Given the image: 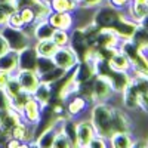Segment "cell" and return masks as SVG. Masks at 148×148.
Masks as SVG:
<instances>
[{"label":"cell","mask_w":148,"mask_h":148,"mask_svg":"<svg viewBox=\"0 0 148 148\" xmlns=\"http://www.w3.org/2000/svg\"><path fill=\"white\" fill-rule=\"evenodd\" d=\"M113 116H114V105H111L108 101L93 104L90 110V121L95 127L96 135H101V136L108 139L114 133Z\"/></svg>","instance_id":"cell-1"},{"label":"cell","mask_w":148,"mask_h":148,"mask_svg":"<svg viewBox=\"0 0 148 148\" xmlns=\"http://www.w3.org/2000/svg\"><path fill=\"white\" fill-rule=\"evenodd\" d=\"M125 15V12L116 9L113 6H110L108 3L101 5L99 8H96L92 22L99 28H113L116 24L120 21V18Z\"/></svg>","instance_id":"cell-2"},{"label":"cell","mask_w":148,"mask_h":148,"mask_svg":"<svg viewBox=\"0 0 148 148\" xmlns=\"http://www.w3.org/2000/svg\"><path fill=\"white\" fill-rule=\"evenodd\" d=\"M0 28H2L0 30V36L6 40L10 51L19 52V51H22L24 47L30 46V40L31 39L25 34V31H24L22 28L10 27V25H8V24L3 25V27H0Z\"/></svg>","instance_id":"cell-3"},{"label":"cell","mask_w":148,"mask_h":148,"mask_svg":"<svg viewBox=\"0 0 148 148\" xmlns=\"http://www.w3.org/2000/svg\"><path fill=\"white\" fill-rule=\"evenodd\" d=\"M114 89L111 86L110 80L105 76L95 74L92 80V104L95 102H105L111 99L114 95Z\"/></svg>","instance_id":"cell-4"},{"label":"cell","mask_w":148,"mask_h":148,"mask_svg":"<svg viewBox=\"0 0 148 148\" xmlns=\"http://www.w3.org/2000/svg\"><path fill=\"white\" fill-rule=\"evenodd\" d=\"M53 62L56 67L62 68L65 71H70L73 70L79 64V58L76 55V52L73 51L70 46H62V47H58V51L53 53L52 56Z\"/></svg>","instance_id":"cell-5"},{"label":"cell","mask_w":148,"mask_h":148,"mask_svg":"<svg viewBox=\"0 0 148 148\" xmlns=\"http://www.w3.org/2000/svg\"><path fill=\"white\" fill-rule=\"evenodd\" d=\"M15 76L21 84L22 90H25L28 93L33 95V92L37 89V86L40 83V77H39V73L33 71V70H18L15 73Z\"/></svg>","instance_id":"cell-6"},{"label":"cell","mask_w":148,"mask_h":148,"mask_svg":"<svg viewBox=\"0 0 148 148\" xmlns=\"http://www.w3.org/2000/svg\"><path fill=\"white\" fill-rule=\"evenodd\" d=\"M37 58H39V53H37L34 46L30 45L27 47H24L22 51L18 52V70H33V71H36Z\"/></svg>","instance_id":"cell-7"},{"label":"cell","mask_w":148,"mask_h":148,"mask_svg":"<svg viewBox=\"0 0 148 148\" xmlns=\"http://www.w3.org/2000/svg\"><path fill=\"white\" fill-rule=\"evenodd\" d=\"M40 113H42V105L37 102L31 95V98L27 101V104L24 105V108L21 111V119H22L24 123H27L30 126H34L36 121L40 117Z\"/></svg>","instance_id":"cell-8"},{"label":"cell","mask_w":148,"mask_h":148,"mask_svg":"<svg viewBox=\"0 0 148 148\" xmlns=\"http://www.w3.org/2000/svg\"><path fill=\"white\" fill-rule=\"evenodd\" d=\"M121 102L123 107L129 111L138 110L139 108V89L136 88V84L133 83V80H130V83L127 84V88L123 90L121 93Z\"/></svg>","instance_id":"cell-9"},{"label":"cell","mask_w":148,"mask_h":148,"mask_svg":"<svg viewBox=\"0 0 148 148\" xmlns=\"http://www.w3.org/2000/svg\"><path fill=\"white\" fill-rule=\"evenodd\" d=\"M96 135L95 127L92 125L90 119L80 120L77 123V147H88L90 139Z\"/></svg>","instance_id":"cell-10"},{"label":"cell","mask_w":148,"mask_h":148,"mask_svg":"<svg viewBox=\"0 0 148 148\" xmlns=\"http://www.w3.org/2000/svg\"><path fill=\"white\" fill-rule=\"evenodd\" d=\"M120 37L111 28H99L95 39V47H119Z\"/></svg>","instance_id":"cell-11"},{"label":"cell","mask_w":148,"mask_h":148,"mask_svg":"<svg viewBox=\"0 0 148 148\" xmlns=\"http://www.w3.org/2000/svg\"><path fill=\"white\" fill-rule=\"evenodd\" d=\"M47 21L51 22V25L53 28H59V30H71L73 24H74V18L71 12H56L52 10L47 16Z\"/></svg>","instance_id":"cell-12"},{"label":"cell","mask_w":148,"mask_h":148,"mask_svg":"<svg viewBox=\"0 0 148 148\" xmlns=\"http://www.w3.org/2000/svg\"><path fill=\"white\" fill-rule=\"evenodd\" d=\"M0 71L15 74L18 71V52L9 51L0 56Z\"/></svg>","instance_id":"cell-13"},{"label":"cell","mask_w":148,"mask_h":148,"mask_svg":"<svg viewBox=\"0 0 148 148\" xmlns=\"http://www.w3.org/2000/svg\"><path fill=\"white\" fill-rule=\"evenodd\" d=\"M133 141L130 132H116L108 138V144L113 148H130L133 147Z\"/></svg>","instance_id":"cell-14"},{"label":"cell","mask_w":148,"mask_h":148,"mask_svg":"<svg viewBox=\"0 0 148 148\" xmlns=\"http://www.w3.org/2000/svg\"><path fill=\"white\" fill-rule=\"evenodd\" d=\"M33 98L42 107L43 105H49L51 104V99H52V84L40 82L39 86H37V89L33 92Z\"/></svg>","instance_id":"cell-15"},{"label":"cell","mask_w":148,"mask_h":148,"mask_svg":"<svg viewBox=\"0 0 148 148\" xmlns=\"http://www.w3.org/2000/svg\"><path fill=\"white\" fill-rule=\"evenodd\" d=\"M58 126L55 125L53 127H49L47 130H45L43 133H40L39 136L36 138V142H28V145H37L40 148H52L53 147V141L56 136V132H58Z\"/></svg>","instance_id":"cell-16"},{"label":"cell","mask_w":148,"mask_h":148,"mask_svg":"<svg viewBox=\"0 0 148 148\" xmlns=\"http://www.w3.org/2000/svg\"><path fill=\"white\" fill-rule=\"evenodd\" d=\"M108 62H110V65H111V68H114V70H117V71H125V73H130V70H132V64H130V61L127 59V56L123 53L120 49L119 51L111 56L110 59H108Z\"/></svg>","instance_id":"cell-17"},{"label":"cell","mask_w":148,"mask_h":148,"mask_svg":"<svg viewBox=\"0 0 148 148\" xmlns=\"http://www.w3.org/2000/svg\"><path fill=\"white\" fill-rule=\"evenodd\" d=\"M55 28L51 25L47 19L34 22V40H45V39H52Z\"/></svg>","instance_id":"cell-18"},{"label":"cell","mask_w":148,"mask_h":148,"mask_svg":"<svg viewBox=\"0 0 148 148\" xmlns=\"http://www.w3.org/2000/svg\"><path fill=\"white\" fill-rule=\"evenodd\" d=\"M36 51L39 53V56H47V58H52L53 53L58 51V45L52 40V39H45V40H37L36 45Z\"/></svg>","instance_id":"cell-19"},{"label":"cell","mask_w":148,"mask_h":148,"mask_svg":"<svg viewBox=\"0 0 148 148\" xmlns=\"http://www.w3.org/2000/svg\"><path fill=\"white\" fill-rule=\"evenodd\" d=\"M86 107H88V101H86L83 96L79 95L77 98H73V99L68 102V105H67V113H68L70 117L76 119L79 114L83 113Z\"/></svg>","instance_id":"cell-20"},{"label":"cell","mask_w":148,"mask_h":148,"mask_svg":"<svg viewBox=\"0 0 148 148\" xmlns=\"http://www.w3.org/2000/svg\"><path fill=\"white\" fill-rule=\"evenodd\" d=\"M10 136H12V138H16V139H19L21 142L25 144L27 141H30V139L33 138V130L28 127V125H25L24 121H21V123H18V125L10 130ZM27 144H28V142H27Z\"/></svg>","instance_id":"cell-21"},{"label":"cell","mask_w":148,"mask_h":148,"mask_svg":"<svg viewBox=\"0 0 148 148\" xmlns=\"http://www.w3.org/2000/svg\"><path fill=\"white\" fill-rule=\"evenodd\" d=\"M52 10L56 12H74L77 6V0H47Z\"/></svg>","instance_id":"cell-22"},{"label":"cell","mask_w":148,"mask_h":148,"mask_svg":"<svg viewBox=\"0 0 148 148\" xmlns=\"http://www.w3.org/2000/svg\"><path fill=\"white\" fill-rule=\"evenodd\" d=\"M68 71L62 70V68H59V67H53L52 70H49L43 74H40V82L43 83H49V84H52V83H56L58 80H61Z\"/></svg>","instance_id":"cell-23"},{"label":"cell","mask_w":148,"mask_h":148,"mask_svg":"<svg viewBox=\"0 0 148 148\" xmlns=\"http://www.w3.org/2000/svg\"><path fill=\"white\" fill-rule=\"evenodd\" d=\"M5 90H6V93L9 95L10 99H12V98H15L18 93L22 92V88H21V84H19V82H18V79H16L15 74H12V76H10L9 82H8L6 86H5Z\"/></svg>","instance_id":"cell-24"},{"label":"cell","mask_w":148,"mask_h":148,"mask_svg":"<svg viewBox=\"0 0 148 148\" xmlns=\"http://www.w3.org/2000/svg\"><path fill=\"white\" fill-rule=\"evenodd\" d=\"M53 67H56V65H55L52 58H47V56H39V58H37L36 71L39 73V76L43 74V73H46V71H49V70H52Z\"/></svg>","instance_id":"cell-25"},{"label":"cell","mask_w":148,"mask_h":148,"mask_svg":"<svg viewBox=\"0 0 148 148\" xmlns=\"http://www.w3.org/2000/svg\"><path fill=\"white\" fill-rule=\"evenodd\" d=\"M52 40H53L59 47L68 46V43H70V33H68V30H59V28H55L53 36H52Z\"/></svg>","instance_id":"cell-26"},{"label":"cell","mask_w":148,"mask_h":148,"mask_svg":"<svg viewBox=\"0 0 148 148\" xmlns=\"http://www.w3.org/2000/svg\"><path fill=\"white\" fill-rule=\"evenodd\" d=\"M19 12V15L22 18V22H24V25H28V24H34L36 22V12L33 8L27 6V8H22L18 10Z\"/></svg>","instance_id":"cell-27"},{"label":"cell","mask_w":148,"mask_h":148,"mask_svg":"<svg viewBox=\"0 0 148 148\" xmlns=\"http://www.w3.org/2000/svg\"><path fill=\"white\" fill-rule=\"evenodd\" d=\"M68 147H73V145H71L70 139L67 138V135L62 130H58L55 141H53V148H68Z\"/></svg>","instance_id":"cell-28"},{"label":"cell","mask_w":148,"mask_h":148,"mask_svg":"<svg viewBox=\"0 0 148 148\" xmlns=\"http://www.w3.org/2000/svg\"><path fill=\"white\" fill-rule=\"evenodd\" d=\"M105 3V0H79L77 6L80 9H96Z\"/></svg>","instance_id":"cell-29"},{"label":"cell","mask_w":148,"mask_h":148,"mask_svg":"<svg viewBox=\"0 0 148 148\" xmlns=\"http://www.w3.org/2000/svg\"><path fill=\"white\" fill-rule=\"evenodd\" d=\"M8 25H10V27H15V28H22V27H24L22 18H21V15H19V12H18V10L9 15Z\"/></svg>","instance_id":"cell-30"},{"label":"cell","mask_w":148,"mask_h":148,"mask_svg":"<svg viewBox=\"0 0 148 148\" xmlns=\"http://www.w3.org/2000/svg\"><path fill=\"white\" fill-rule=\"evenodd\" d=\"M107 145H108V139L107 138L101 136V135H95V136L90 139L88 147H90V148H105Z\"/></svg>","instance_id":"cell-31"},{"label":"cell","mask_w":148,"mask_h":148,"mask_svg":"<svg viewBox=\"0 0 148 148\" xmlns=\"http://www.w3.org/2000/svg\"><path fill=\"white\" fill-rule=\"evenodd\" d=\"M9 108H10V98H9V95L6 93L5 89L0 88V111L9 110Z\"/></svg>","instance_id":"cell-32"},{"label":"cell","mask_w":148,"mask_h":148,"mask_svg":"<svg viewBox=\"0 0 148 148\" xmlns=\"http://www.w3.org/2000/svg\"><path fill=\"white\" fill-rule=\"evenodd\" d=\"M139 110H142L145 114H148V90L139 92Z\"/></svg>","instance_id":"cell-33"},{"label":"cell","mask_w":148,"mask_h":148,"mask_svg":"<svg viewBox=\"0 0 148 148\" xmlns=\"http://www.w3.org/2000/svg\"><path fill=\"white\" fill-rule=\"evenodd\" d=\"M105 3H108L110 6H113L116 9H120V10H125L129 5V0H105Z\"/></svg>","instance_id":"cell-34"},{"label":"cell","mask_w":148,"mask_h":148,"mask_svg":"<svg viewBox=\"0 0 148 148\" xmlns=\"http://www.w3.org/2000/svg\"><path fill=\"white\" fill-rule=\"evenodd\" d=\"M10 76H12L10 73H6V71H0V88H2V89H5V86H6V83L9 82Z\"/></svg>","instance_id":"cell-35"},{"label":"cell","mask_w":148,"mask_h":148,"mask_svg":"<svg viewBox=\"0 0 148 148\" xmlns=\"http://www.w3.org/2000/svg\"><path fill=\"white\" fill-rule=\"evenodd\" d=\"M9 51V46H8V43H6V40L3 39L2 36H0V56H2L3 53H6Z\"/></svg>","instance_id":"cell-36"},{"label":"cell","mask_w":148,"mask_h":148,"mask_svg":"<svg viewBox=\"0 0 148 148\" xmlns=\"http://www.w3.org/2000/svg\"><path fill=\"white\" fill-rule=\"evenodd\" d=\"M8 19H9V15L6 14V12L0 8V27H3L8 24Z\"/></svg>","instance_id":"cell-37"},{"label":"cell","mask_w":148,"mask_h":148,"mask_svg":"<svg viewBox=\"0 0 148 148\" xmlns=\"http://www.w3.org/2000/svg\"><path fill=\"white\" fill-rule=\"evenodd\" d=\"M139 25H141V27H144V28H148V14H147V15L139 21Z\"/></svg>","instance_id":"cell-38"},{"label":"cell","mask_w":148,"mask_h":148,"mask_svg":"<svg viewBox=\"0 0 148 148\" xmlns=\"http://www.w3.org/2000/svg\"><path fill=\"white\" fill-rule=\"evenodd\" d=\"M0 132H2V125H0Z\"/></svg>","instance_id":"cell-39"},{"label":"cell","mask_w":148,"mask_h":148,"mask_svg":"<svg viewBox=\"0 0 148 148\" xmlns=\"http://www.w3.org/2000/svg\"><path fill=\"white\" fill-rule=\"evenodd\" d=\"M0 2H6V0H0Z\"/></svg>","instance_id":"cell-40"},{"label":"cell","mask_w":148,"mask_h":148,"mask_svg":"<svg viewBox=\"0 0 148 148\" xmlns=\"http://www.w3.org/2000/svg\"><path fill=\"white\" fill-rule=\"evenodd\" d=\"M147 77H148V74H147Z\"/></svg>","instance_id":"cell-41"},{"label":"cell","mask_w":148,"mask_h":148,"mask_svg":"<svg viewBox=\"0 0 148 148\" xmlns=\"http://www.w3.org/2000/svg\"><path fill=\"white\" fill-rule=\"evenodd\" d=\"M129 2H130V0H129Z\"/></svg>","instance_id":"cell-42"},{"label":"cell","mask_w":148,"mask_h":148,"mask_svg":"<svg viewBox=\"0 0 148 148\" xmlns=\"http://www.w3.org/2000/svg\"><path fill=\"white\" fill-rule=\"evenodd\" d=\"M77 2H79V0H77Z\"/></svg>","instance_id":"cell-43"},{"label":"cell","mask_w":148,"mask_h":148,"mask_svg":"<svg viewBox=\"0 0 148 148\" xmlns=\"http://www.w3.org/2000/svg\"><path fill=\"white\" fill-rule=\"evenodd\" d=\"M147 139H148V138H147Z\"/></svg>","instance_id":"cell-44"}]
</instances>
